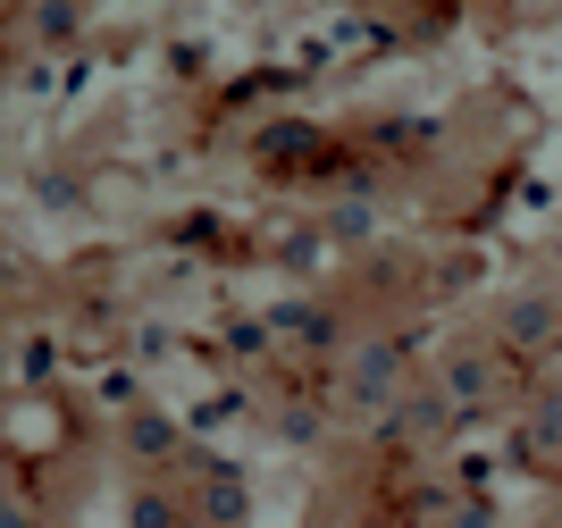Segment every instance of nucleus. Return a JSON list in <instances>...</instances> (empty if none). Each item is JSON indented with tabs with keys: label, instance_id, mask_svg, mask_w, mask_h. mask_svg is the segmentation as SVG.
I'll use <instances>...</instances> for the list:
<instances>
[{
	"label": "nucleus",
	"instance_id": "1",
	"mask_svg": "<svg viewBox=\"0 0 562 528\" xmlns=\"http://www.w3.org/2000/svg\"><path fill=\"white\" fill-rule=\"evenodd\" d=\"M453 428H462V412H453V394L437 386V378H428V386H412V378H403V394L378 412V437H386V445H412V453L446 445Z\"/></svg>",
	"mask_w": 562,
	"mask_h": 528
},
{
	"label": "nucleus",
	"instance_id": "2",
	"mask_svg": "<svg viewBox=\"0 0 562 528\" xmlns=\"http://www.w3.org/2000/svg\"><path fill=\"white\" fill-rule=\"evenodd\" d=\"M395 394H403V345L395 336H361L345 352V403L352 412H386Z\"/></svg>",
	"mask_w": 562,
	"mask_h": 528
},
{
	"label": "nucleus",
	"instance_id": "3",
	"mask_svg": "<svg viewBox=\"0 0 562 528\" xmlns=\"http://www.w3.org/2000/svg\"><path fill=\"white\" fill-rule=\"evenodd\" d=\"M504 361H513V352L495 345V336H487V345H453V352H446L437 386L453 394V412H462V419H470V412H487L495 394H504Z\"/></svg>",
	"mask_w": 562,
	"mask_h": 528
},
{
	"label": "nucleus",
	"instance_id": "4",
	"mask_svg": "<svg viewBox=\"0 0 562 528\" xmlns=\"http://www.w3.org/2000/svg\"><path fill=\"white\" fill-rule=\"evenodd\" d=\"M186 495H193V520H202V528H244V520H252V486L235 479L227 461L186 453Z\"/></svg>",
	"mask_w": 562,
	"mask_h": 528
},
{
	"label": "nucleus",
	"instance_id": "5",
	"mask_svg": "<svg viewBox=\"0 0 562 528\" xmlns=\"http://www.w3.org/2000/svg\"><path fill=\"white\" fill-rule=\"evenodd\" d=\"M495 345H504V352H554L562 345V294H554V285L513 294L504 311H495Z\"/></svg>",
	"mask_w": 562,
	"mask_h": 528
},
{
	"label": "nucleus",
	"instance_id": "6",
	"mask_svg": "<svg viewBox=\"0 0 562 528\" xmlns=\"http://www.w3.org/2000/svg\"><path fill=\"white\" fill-rule=\"evenodd\" d=\"M269 327H278L294 352H336L345 345V311H336V302H285Z\"/></svg>",
	"mask_w": 562,
	"mask_h": 528
},
{
	"label": "nucleus",
	"instance_id": "7",
	"mask_svg": "<svg viewBox=\"0 0 562 528\" xmlns=\"http://www.w3.org/2000/svg\"><path fill=\"white\" fill-rule=\"evenodd\" d=\"M513 453L529 461V470H562V386H546L538 403H529V419H520Z\"/></svg>",
	"mask_w": 562,
	"mask_h": 528
},
{
	"label": "nucleus",
	"instance_id": "8",
	"mask_svg": "<svg viewBox=\"0 0 562 528\" xmlns=\"http://www.w3.org/2000/svg\"><path fill=\"white\" fill-rule=\"evenodd\" d=\"M117 445H126V461H143V470H151V461H177V453H186V437H177V419H168V412H126Z\"/></svg>",
	"mask_w": 562,
	"mask_h": 528
},
{
	"label": "nucleus",
	"instance_id": "9",
	"mask_svg": "<svg viewBox=\"0 0 562 528\" xmlns=\"http://www.w3.org/2000/svg\"><path fill=\"white\" fill-rule=\"evenodd\" d=\"M126 528H193V495H186V486L143 479L135 495H126Z\"/></svg>",
	"mask_w": 562,
	"mask_h": 528
},
{
	"label": "nucleus",
	"instance_id": "10",
	"mask_svg": "<svg viewBox=\"0 0 562 528\" xmlns=\"http://www.w3.org/2000/svg\"><path fill=\"white\" fill-rule=\"evenodd\" d=\"M453 528H495V512H487V495H462V504H453Z\"/></svg>",
	"mask_w": 562,
	"mask_h": 528
},
{
	"label": "nucleus",
	"instance_id": "11",
	"mask_svg": "<svg viewBox=\"0 0 562 528\" xmlns=\"http://www.w3.org/2000/svg\"><path fill=\"white\" fill-rule=\"evenodd\" d=\"M0 528H34V512H25L18 495H0Z\"/></svg>",
	"mask_w": 562,
	"mask_h": 528
},
{
	"label": "nucleus",
	"instance_id": "12",
	"mask_svg": "<svg viewBox=\"0 0 562 528\" xmlns=\"http://www.w3.org/2000/svg\"><path fill=\"white\" fill-rule=\"evenodd\" d=\"M0 378H9V336H0Z\"/></svg>",
	"mask_w": 562,
	"mask_h": 528
},
{
	"label": "nucleus",
	"instance_id": "13",
	"mask_svg": "<svg viewBox=\"0 0 562 528\" xmlns=\"http://www.w3.org/2000/svg\"><path fill=\"white\" fill-rule=\"evenodd\" d=\"M554 260H562V235H554Z\"/></svg>",
	"mask_w": 562,
	"mask_h": 528
},
{
	"label": "nucleus",
	"instance_id": "14",
	"mask_svg": "<svg viewBox=\"0 0 562 528\" xmlns=\"http://www.w3.org/2000/svg\"><path fill=\"white\" fill-rule=\"evenodd\" d=\"M193 528H202V520H193Z\"/></svg>",
	"mask_w": 562,
	"mask_h": 528
}]
</instances>
